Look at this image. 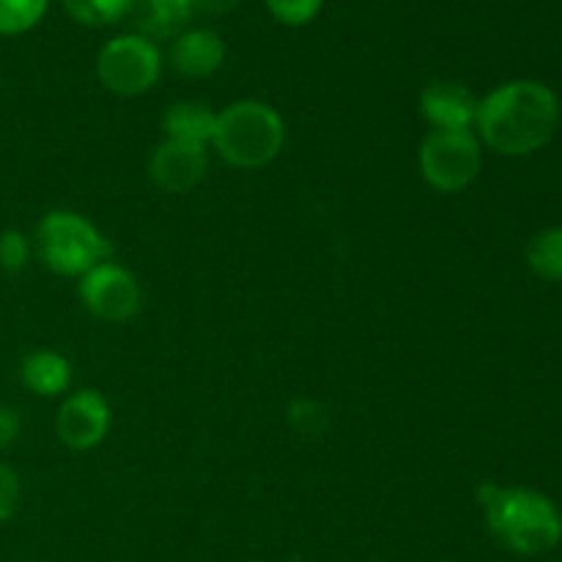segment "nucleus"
<instances>
[{"label":"nucleus","instance_id":"412c9836","mask_svg":"<svg viewBox=\"0 0 562 562\" xmlns=\"http://www.w3.org/2000/svg\"><path fill=\"white\" fill-rule=\"evenodd\" d=\"M22 417L14 406L0 404V450H9L20 439Z\"/></svg>","mask_w":562,"mask_h":562},{"label":"nucleus","instance_id":"f3484780","mask_svg":"<svg viewBox=\"0 0 562 562\" xmlns=\"http://www.w3.org/2000/svg\"><path fill=\"white\" fill-rule=\"evenodd\" d=\"M49 0H0V36L33 31L47 14Z\"/></svg>","mask_w":562,"mask_h":562},{"label":"nucleus","instance_id":"423d86ee","mask_svg":"<svg viewBox=\"0 0 562 562\" xmlns=\"http://www.w3.org/2000/svg\"><path fill=\"white\" fill-rule=\"evenodd\" d=\"M159 75H162V55L157 44L137 33L110 38L97 55L99 82L119 97H140L151 91Z\"/></svg>","mask_w":562,"mask_h":562},{"label":"nucleus","instance_id":"39448f33","mask_svg":"<svg viewBox=\"0 0 562 562\" xmlns=\"http://www.w3.org/2000/svg\"><path fill=\"white\" fill-rule=\"evenodd\" d=\"M420 173L431 190L442 195L467 190L483 165L481 140L475 132L431 130L420 143Z\"/></svg>","mask_w":562,"mask_h":562},{"label":"nucleus","instance_id":"4be33fe9","mask_svg":"<svg viewBox=\"0 0 562 562\" xmlns=\"http://www.w3.org/2000/svg\"><path fill=\"white\" fill-rule=\"evenodd\" d=\"M192 11H201V14H225L234 5H239L241 0H190Z\"/></svg>","mask_w":562,"mask_h":562},{"label":"nucleus","instance_id":"f257e3e1","mask_svg":"<svg viewBox=\"0 0 562 562\" xmlns=\"http://www.w3.org/2000/svg\"><path fill=\"white\" fill-rule=\"evenodd\" d=\"M558 126L560 99L543 82H505L477 102V140L503 157L538 151L552 140Z\"/></svg>","mask_w":562,"mask_h":562},{"label":"nucleus","instance_id":"9b49d317","mask_svg":"<svg viewBox=\"0 0 562 562\" xmlns=\"http://www.w3.org/2000/svg\"><path fill=\"white\" fill-rule=\"evenodd\" d=\"M225 60V44L209 27H192L170 44V66L176 75L187 80H206L214 71H220Z\"/></svg>","mask_w":562,"mask_h":562},{"label":"nucleus","instance_id":"f8f14e48","mask_svg":"<svg viewBox=\"0 0 562 562\" xmlns=\"http://www.w3.org/2000/svg\"><path fill=\"white\" fill-rule=\"evenodd\" d=\"M130 16L137 27V36L162 42L187 31L192 20V3L190 0H135Z\"/></svg>","mask_w":562,"mask_h":562},{"label":"nucleus","instance_id":"9d476101","mask_svg":"<svg viewBox=\"0 0 562 562\" xmlns=\"http://www.w3.org/2000/svg\"><path fill=\"white\" fill-rule=\"evenodd\" d=\"M477 102L481 99L467 86L453 80L428 82L420 93V113L431 130L459 132L475 130Z\"/></svg>","mask_w":562,"mask_h":562},{"label":"nucleus","instance_id":"aec40b11","mask_svg":"<svg viewBox=\"0 0 562 562\" xmlns=\"http://www.w3.org/2000/svg\"><path fill=\"white\" fill-rule=\"evenodd\" d=\"M22 505L20 475L0 459V525L11 521Z\"/></svg>","mask_w":562,"mask_h":562},{"label":"nucleus","instance_id":"f03ea898","mask_svg":"<svg viewBox=\"0 0 562 562\" xmlns=\"http://www.w3.org/2000/svg\"><path fill=\"white\" fill-rule=\"evenodd\" d=\"M477 499L486 514L488 532L508 552L536 558L558 549L562 541V516L547 494L483 483Z\"/></svg>","mask_w":562,"mask_h":562},{"label":"nucleus","instance_id":"ddd939ff","mask_svg":"<svg viewBox=\"0 0 562 562\" xmlns=\"http://www.w3.org/2000/svg\"><path fill=\"white\" fill-rule=\"evenodd\" d=\"M20 382L27 393L55 398L71 384V366L64 355L53 349H36L20 362Z\"/></svg>","mask_w":562,"mask_h":562},{"label":"nucleus","instance_id":"6e6552de","mask_svg":"<svg viewBox=\"0 0 562 562\" xmlns=\"http://www.w3.org/2000/svg\"><path fill=\"white\" fill-rule=\"evenodd\" d=\"M110 404L97 390H77L60 401L55 434L69 450H91L108 437Z\"/></svg>","mask_w":562,"mask_h":562},{"label":"nucleus","instance_id":"20e7f679","mask_svg":"<svg viewBox=\"0 0 562 562\" xmlns=\"http://www.w3.org/2000/svg\"><path fill=\"white\" fill-rule=\"evenodd\" d=\"M33 250L49 272L60 278H82L113 258V241L82 214L53 209L33 231Z\"/></svg>","mask_w":562,"mask_h":562},{"label":"nucleus","instance_id":"1a4fd4ad","mask_svg":"<svg viewBox=\"0 0 562 562\" xmlns=\"http://www.w3.org/2000/svg\"><path fill=\"white\" fill-rule=\"evenodd\" d=\"M206 146L168 140V137L154 148L151 162H148V173L157 181V187H162L165 192H173V195H184V192L195 190L203 176H206Z\"/></svg>","mask_w":562,"mask_h":562},{"label":"nucleus","instance_id":"0eeeda50","mask_svg":"<svg viewBox=\"0 0 562 562\" xmlns=\"http://www.w3.org/2000/svg\"><path fill=\"white\" fill-rule=\"evenodd\" d=\"M82 307L108 324H124L140 313L143 291L135 274L115 261H104L86 272L77 285Z\"/></svg>","mask_w":562,"mask_h":562},{"label":"nucleus","instance_id":"a211bd4d","mask_svg":"<svg viewBox=\"0 0 562 562\" xmlns=\"http://www.w3.org/2000/svg\"><path fill=\"white\" fill-rule=\"evenodd\" d=\"M33 252V241L22 231L5 228L0 231V269L5 274H16L27 267Z\"/></svg>","mask_w":562,"mask_h":562},{"label":"nucleus","instance_id":"2eb2a0df","mask_svg":"<svg viewBox=\"0 0 562 562\" xmlns=\"http://www.w3.org/2000/svg\"><path fill=\"white\" fill-rule=\"evenodd\" d=\"M527 267L549 283H562V228H547L527 245Z\"/></svg>","mask_w":562,"mask_h":562},{"label":"nucleus","instance_id":"6ab92c4d","mask_svg":"<svg viewBox=\"0 0 562 562\" xmlns=\"http://www.w3.org/2000/svg\"><path fill=\"white\" fill-rule=\"evenodd\" d=\"M324 0H267L269 14H272L278 22H283V25H291V27L307 25V22L316 20Z\"/></svg>","mask_w":562,"mask_h":562},{"label":"nucleus","instance_id":"dca6fc26","mask_svg":"<svg viewBox=\"0 0 562 562\" xmlns=\"http://www.w3.org/2000/svg\"><path fill=\"white\" fill-rule=\"evenodd\" d=\"M132 3L135 0H64V9L82 25L104 27L124 20L130 14Z\"/></svg>","mask_w":562,"mask_h":562},{"label":"nucleus","instance_id":"7ed1b4c3","mask_svg":"<svg viewBox=\"0 0 562 562\" xmlns=\"http://www.w3.org/2000/svg\"><path fill=\"white\" fill-rule=\"evenodd\" d=\"M212 146L231 168H267L283 151L285 124L272 104L241 99L217 113Z\"/></svg>","mask_w":562,"mask_h":562},{"label":"nucleus","instance_id":"4468645a","mask_svg":"<svg viewBox=\"0 0 562 562\" xmlns=\"http://www.w3.org/2000/svg\"><path fill=\"white\" fill-rule=\"evenodd\" d=\"M214 113L209 104L203 102H176L165 110L162 115V130L168 140H181V143H195V146H206L212 143Z\"/></svg>","mask_w":562,"mask_h":562}]
</instances>
